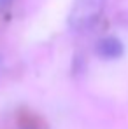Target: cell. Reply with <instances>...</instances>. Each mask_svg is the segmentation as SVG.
I'll use <instances>...</instances> for the list:
<instances>
[{
	"label": "cell",
	"instance_id": "7a4b0ae2",
	"mask_svg": "<svg viewBox=\"0 0 128 129\" xmlns=\"http://www.w3.org/2000/svg\"><path fill=\"white\" fill-rule=\"evenodd\" d=\"M125 47L119 39L116 37H104L97 44V54L104 59H116L119 56H123Z\"/></svg>",
	"mask_w": 128,
	"mask_h": 129
},
{
	"label": "cell",
	"instance_id": "6da1fadb",
	"mask_svg": "<svg viewBox=\"0 0 128 129\" xmlns=\"http://www.w3.org/2000/svg\"><path fill=\"white\" fill-rule=\"evenodd\" d=\"M105 7V0H76L68 16V24L74 31H86L95 26Z\"/></svg>",
	"mask_w": 128,
	"mask_h": 129
},
{
	"label": "cell",
	"instance_id": "3957f363",
	"mask_svg": "<svg viewBox=\"0 0 128 129\" xmlns=\"http://www.w3.org/2000/svg\"><path fill=\"white\" fill-rule=\"evenodd\" d=\"M12 2H14V0H0V11H2V12L7 11V9L12 5Z\"/></svg>",
	"mask_w": 128,
	"mask_h": 129
}]
</instances>
